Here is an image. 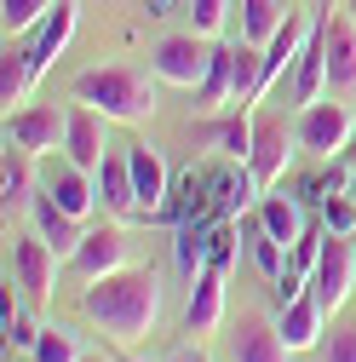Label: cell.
I'll use <instances>...</instances> for the list:
<instances>
[{"mask_svg": "<svg viewBox=\"0 0 356 362\" xmlns=\"http://www.w3.org/2000/svg\"><path fill=\"white\" fill-rule=\"evenodd\" d=\"M81 316H86L93 328H104V339H115L121 351L138 345V339L155 334V322H161V276H155L150 264L109 270V276L86 282Z\"/></svg>", "mask_w": 356, "mask_h": 362, "instance_id": "cell-1", "label": "cell"}, {"mask_svg": "<svg viewBox=\"0 0 356 362\" xmlns=\"http://www.w3.org/2000/svg\"><path fill=\"white\" fill-rule=\"evenodd\" d=\"M75 98L81 104H93L98 115L109 121H126V127H138L155 115V81L144 69H132V64H109V69H86L75 81Z\"/></svg>", "mask_w": 356, "mask_h": 362, "instance_id": "cell-2", "label": "cell"}, {"mask_svg": "<svg viewBox=\"0 0 356 362\" xmlns=\"http://www.w3.org/2000/svg\"><path fill=\"white\" fill-rule=\"evenodd\" d=\"M207 69H213V40L207 35H161L155 47H150V75L161 81V86H196L207 81Z\"/></svg>", "mask_w": 356, "mask_h": 362, "instance_id": "cell-3", "label": "cell"}, {"mask_svg": "<svg viewBox=\"0 0 356 362\" xmlns=\"http://www.w3.org/2000/svg\"><path fill=\"white\" fill-rule=\"evenodd\" d=\"M64 132H69V110L64 104H23L6 115V144L29 150L35 161L40 156H58L64 150Z\"/></svg>", "mask_w": 356, "mask_h": 362, "instance_id": "cell-4", "label": "cell"}, {"mask_svg": "<svg viewBox=\"0 0 356 362\" xmlns=\"http://www.w3.org/2000/svg\"><path fill=\"white\" fill-rule=\"evenodd\" d=\"M126 253H132L126 224H121V218H109V224H93V230L81 236V247H75L64 264L75 270L81 282H98V276H109V270H126V264H132Z\"/></svg>", "mask_w": 356, "mask_h": 362, "instance_id": "cell-5", "label": "cell"}, {"mask_svg": "<svg viewBox=\"0 0 356 362\" xmlns=\"http://www.w3.org/2000/svg\"><path fill=\"white\" fill-rule=\"evenodd\" d=\"M52 282H58V253H52V242L40 236V230L12 236V288H18L23 299H35V305H47V299H52Z\"/></svg>", "mask_w": 356, "mask_h": 362, "instance_id": "cell-6", "label": "cell"}, {"mask_svg": "<svg viewBox=\"0 0 356 362\" xmlns=\"http://www.w3.org/2000/svg\"><path fill=\"white\" fill-rule=\"evenodd\" d=\"M293 132H299V150H304V156H339V150L356 139V132H350V110L333 104V98L304 104L299 121H293Z\"/></svg>", "mask_w": 356, "mask_h": 362, "instance_id": "cell-7", "label": "cell"}, {"mask_svg": "<svg viewBox=\"0 0 356 362\" xmlns=\"http://www.w3.org/2000/svg\"><path fill=\"white\" fill-rule=\"evenodd\" d=\"M299 144V132L282 121V115H259L253 121V150H247V167L259 178V190H276V178L287 173V156Z\"/></svg>", "mask_w": 356, "mask_h": 362, "instance_id": "cell-8", "label": "cell"}, {"mask_svg": "<svg viewBox=\"0 0 356 362\" xmlns=\"http://www.w3.org/2000/svg\"><path fill=\"white\" fill-rule=\"evenodd\" d=\"M310 293L328 305V316L356 293V242L350 236H328L322 259H316V276H310Z\"/></svg>", "mask_w": 356, "mask_h": 362, "instance_id": "cell-9", "label": "cell"}, {"mask_svg": "<svg viewBox=\"0 0 356 362\" xmlns=\"http://www.w3.org/2000/svg\"><path fill=\"white\" fill-rule=\"evenodd\" d=\"M109 156V115H98L93 104H69V132H64V161L86 167V173H98Z\"/></svg>", "mask_w": 356, "mask_h": 362, "instance_id": "cell-10", "label": "cell"}, {"mask_svg": "<svg viewBox=\"0 0 356 362\" xmlns=\"http://www.w3.org/2000/svg\"><path fill=\"white\" fill-rule=\"evenodd\" d=\"M98 178V207L109 213V218H144V207H138V185H132V161H126V144L115 150L109 144V156H104V167L93 173Z\"/></svg>", "mask_w": 356, "mask_h": 362, "instance_id": "cell-11", "label": "cell"}, {"mask_svg": "<svg viewBox=\"0 0 356 362\" xmlns=\"http://www.w3.org/2000/svg\"><path fill=\"white\" fill-rule=\"evenodd\" d=\"M322 40H328V86L339 98H356V18L350 12H328L322 18Z\"/></svg>", "mask_w": 356, "mask_h": 362, "instance_id": "cell-12", "label": "cell"}, {"mask_svg": "<svg viewBox=\"0 0 356 362\" xmlns=\"http://www.w3.org/2000/svg\"><path fill=\"white\" fill-rule=\"evenodd\" d=\"M293 351H287V339H282V328L271 322V316H259V310H247L242 322H236V334H230V362H287Z\"/></svg>", "mask_w": 356, "mask_h": 362, "instance_id": "cell-13", "label": "cell"}, {"mask_svg": "<svg viewBox=\"0 0 356 362\" xmlns=\"http://www.w3.org/2000/svg\"><path fill=\"white\" fill-rule=\"evenodd\" d=\"M126 161H132V185H138V207H144V218H155V213H167V196H172V173H167V161L155 156V144H126Z\"/></svg>", "mask_w": 356, "mask_h": 362, "instance_id": "cell-14", "label": "cell"}, {"mask_svg": "<svg viewBox=\"0 0 356 362\" xmlns=\"http://www.w3.org/2000/svg\"><path fill=\"white\" fill-rule=\"evenodd\" d=\"M75 23H81V6H75V0H58V12H47V23H40L35 29V40H29V86L40 81V75H47V64L69 47V35H75Z\"/></svg>", "mask_w": 356, "mask_h": 362, "instance_id": "cell-15", "label": "cell"}, {"mask_svg": "<svg viewBox=\"0 0 356 362\" xmlns=\"http://www.w3.org/2000/svg\"><path fill=\"white\" fill-rule=\"evenodd\" d=\"M282 339H287V351H316L322 345V334H328V305L316 299V293H293L287 305H282Z\"/></svg>", "mask_w": 356, "mask_h": 362, "instance_id": "cell-16", "label": "cell"}, {"mask_svg": "<svg viewBox=\"0 0 356 362\" xmlns=\"http://www.w3.org/2000/svg\"><path fill=\"white\" fill-rule=\"evenodd\" d=\"M218 322H225V270L207 264L190 276V305H184V328L190 334H213Z\"/></svg>", "mask_w": 356, "mask_h": 362, "instance_id": "cell-17", "label": "cell"}, {"mask_svg": "<svg viewBox=\"0 0 356 362\" xmlns=\"http://www.w3.org/2000/svg\"><path fill=\"white\" fill-rule=\"evenodd\" d=\"M35 196H40V185H35V156L18 150V144H6V156H0V202H6V218L23 213V207H35Z\"/></svg>", "mask_w": 356, "mask_h": 362, "instance_id": "cell-18", "label": "cell"}, {"mask_svg": "<svg viewBox=\"0 0 356 362\" xmlns=\"http://www.w3.org/2000/svg\"><path fill=\"white\" fill-rule=\"evenodd\" d=\"M47 196L64 207V213H75V218H86L98 207V178L86 173V167H75V161H58V173L47 178Z\"/></svg>", "mask_w": 356, "mask_h": 362, "instance_id": "cell-19", "label": "cell"}, {"mask_svg": "<svg viewBox=\"0 0 356 362\" xmlns=\"http://www.w3.org/2000/svg\"><path fill=\"white\" fill-rule=\"evenodd\" d=\"M29 213H35V230L52 242V253H58V259H69V253L81 247V236H86V230H81V218H75V213H64V207L47 196V185H40V196H35V207H29Z\"/></svg>", "mask_w": 356, "mask_h": 362, "instance_id": "cell-20", "label": "cell"}, {"mask_svg": "<svg viewBox=\"0 0 356 362\" xmlns=\"http://www.w3.org/2000/svg\"><path fill=\"white\" fill-rule=\"evenodd\" d=\"M328 93H333V86H328V40H322V23H316V35L304 40L299 69H293V98L299 104H322Z\"/></svg>", "mask_w": 356, "mask_h": 362, "instance_id": "cell-21", "label": "cell"}, {"mask_svg": "<svg viewBox=\"0 0 356 362\" xmlns=\"http://www.w3.org/2000/svg\"><path fill=\"white\" fill-rule=\"evenodd\" d=\"M225 104H236V47H213V69L196 86V110L207 115V110H225Z\"/></svg>", "mask_w": 356, "mask_h": 362, "instance_id": "cell-22", "label": "cell"}, {"mask_svg": "<svg viewBox=\"0 0 356 362\" xmlns=\"http://www.w3.org/2000/svg\"><path fill=\"white\" fill-rule=\"evenodd\" d=\"M259 224H264L276 242H287V247L304 236V213H299V202H293V196H276V190L259 196Z\"/></svg>", "mask_w": 356, "mask_h": 362, "instance_id": "cell-23", "label": "cell"}, {"mask_svg": "<svg viewBox=\"0 0 356 362\" xmlns=\"http://www.w3.org/2000/svg\"><path fill=\"white\" fill-rule=\"evenodd\" d=\"M293 6H282V0H242V40H253V47H264L276 29H282V18H287Z\"/></svg>", "mask_w": 356, "mask_h": 362, "instance_id": "cell-24", "label": "cell"}, {"mask_svg": "<svg viewBox=\"0 0 356 362\" xmlns=\"http://www.w3.org/2000/svg\"><path fill=\"white\" fill-rule=\"evenodd\" d=\"M201 139H207V144H218L230 161H247V150H253V121H247V110H242V115H225V121L201 127Z\"/></svg>", "mask_w": 356, "mask_h": 362, "instance_id": "cell-25", "label": "cell"}, {"mask_svg": "<svg viewBox=\"0 0 356 362\" xmlns=\"http://www.w3.org/2000/svg\"><path fill=\"white\" fill-rule=\"evenodd\" d=\"M23 93H29V52H0V104H6V115H12V104H23Z\"/></svg>", "mask_w": 356, "mask_h": 362, "instance_id": "cell-26", "label": "cell"}, {"mask_svg": "<svg viewBox=\"0 0 356 362\" xmlns=\"http://www.w3.org/2000/svg\"><path fill=\"white\" fill-rule=\"evenodd\" d=\"M86 351H81V334H69L64 322H52V328H40V339H35V362H81Z\"/></svg>", "mask_w": 356, "mask_h": 362, "instance_id": "cell-27", "label": "cell"}, {"mask_svg": "<svg viewBox=\"0 0 356 362\" xmlns=\"http://www.w3.org/2000/svg\"><path fill=\"white\" fill-rule=\"evenodd\" d=\"M58 6V0H0V23H6V35H29L47 23V12Z\"/></svg>", "mask_w": 356, "mask_h": 362, "instance_id": "cell-28", "label": "cell"}, {"mask_svg": "<svg viewBox=\"0 0 356 362\" xmlns=\"http://www.w3.org/2000/svg\"><path fill=\"white\" fill-rule=\"evenodd\" d=\"M253 264H259L271 282H282V276H287V242H276L259 218H253Z\"/></svg>", "mask_w": 356, "mask_h": 362, "instance_id": "cell-29", "label": "cell"}, {"mask_svg": "<svg viewBox=\"0 0 356 362\" xmlns=\"http://www.w3.org/2000/svg\"><path fill=\"white\" fill-rule=\"evenodd\" d=\"M207 253H213V230H196V224H178V270H184V276L207 270Z\"/></svg>", "mask_w": 356, "mask_h": 362, "instance_id": "cell-30", "label": "cell"}, {"mask_svg": "<svg viewBox=\"0 0 356 362\" xmlns=\"http://www.w3.org/2000/svg\"><path fill=\"white\" fill-rule=\"evenodd\" d=\"M322 242H328V230H304V236H299V242L287 247V276H299V282H310V276H316Z\"/></svg>", "mask_w": 356, "mask_h": 362, "instance_id": "cell-31", "label": "cell"}, {"mask_svg": "<svg viewBox=\"0 0 356 362\" xmlns=\"http://www.w3.org/2000/svg\"><path fill=\"white\" fill-rule=\"evenodd\" d=\"M316 356H322V362H356V322H333V328L322 334Z\"/></svg>", "mask_w": 356, "mask_h": 362, "instance_id": "cell-32", "label": "cell"}, {"mask_svg": "<svg viewBox=\"0 0 356 362\" xmlns=\"http://www.w3.org/2000/svg\"><path fill=\"white\" fill-rule=\"evenodd\" d=\"M322 230L328 236H356V196H328L322 202Z\"/></svg>", "mask_w": 356, "mask_h": 362, "instance_id": "cell-33", "label": "cell"}, {"mask_svg": "<svg viewBox=\"0 0 356 362\" xmlns=\"http://www.w3.org/2000/svg\"><path fill=\"white\" fill-rule=\"evenodd\" d=\"M225 18H230V0H190V23H196V35H218L225 29Z\"/></svg>", "mask_w": 356, "mask_h": 362, "instance_id": "cell-34", "label": "cell"}, {"mask_svg": "<svg viewBox=\"0 0 356 362\" xmlns=\"http://www.w3.org/2000/svg\"><path fill=\"white\" fill-rule=\"evenodd\" d=\"M230 253H236V230H230V218H218V224H213V253H207V264L230 270Z\"/></svg>", "mask_w": 356, "mask_h": 362, "instance_id": "cell-35", "label": "cell"}, {"mask_svg": "<svg viewBox=\"0 0 356 362\" xmlns=\"http://www.w3.org/2000/svg\"><path fill=\"white\" fill-rule=\"evenodd\" d=\"M167 362H201V356H190V351H178V356H167Z\"/></svg>", "mask_w": 356, "mask_h": 362, "instance_id": "cell-36", "label": "cell"}, {"mask_svg": "<svg viewBox=\"0 0 356 362\" xmlns=\"http://www.w3.org/2000/svg\"><path fill=\"white\" fill-rule=\"evenodd\" d=\"M345 156H350V167H356V139H350V144H345Z\"/></svg>", "mask_w": 356, "mask_h": 362, "instance_id": "cell-37", "label": "cell"}, {"mask_svg": "<svg viewBox=\"0 0 356 362\" xmlns=\"http://www.w3.org/2000/svg\"><path fill=\"white\" fill-rule=\"evenodd\" d=\"M81 362H115V356H81Z\"/></svg>", "mask_w": 356, "mask_h": 362, "instance_id": "cell-38", "label": "cell"}, {"mask_svg": "<svg viewBox=\"0 0 356 362\" xmlns=\"http://www.w3.org/2000/svg\"><path fill=\"white\" fill-rule=\"evenodd\" d=\"M115 362H138V356H115Z\"/></svg>", "mask_w": 356, "mask_h": 362, "instance_id": "cell-39", "label": "cell"}, {"mask_svg": "<svg viewBox=\"0 0 356 362\" xmlns=\"http://www.w3.org/2000/svg\"><path fill=\"white\" fill-rule=\"evenodd\" d=\"M350 18H356V0H350Z\"/></svg>", "mask_w": 356, "mask_h": 362, "instance_id": "cell-40", "label": "cell"}]
</instances>
